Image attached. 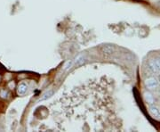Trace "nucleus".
<instances>
[{
    "mask_svg": "<svg viewBox=\"0 0 160 132\" xmlns=\"http://www.w3.org/2000/svg\"><path fill=\"white\" fill-rule=\"evenodd\" d=\"M145 86L148 90H155L158 87V81L155 77H149L145 79Z\"/></svg>",
    "mask_w": 160,
    "mask_h": 132,
    "instance_id": "nucleus-1",
    "label": "nucleus"
},
{
    "mask_svg": "<svg viewBox=\"0 0 160 132\" xmlns=\"http://www.w3.org/2000/svg\"><path fill=\"white\" fill-rule=\"evenodd\" d=\"M148 69L151 70V72H153V73L160 72V70L157 67V64L155 62V60H149L148 64Z\"/></svg>",
    "mask_w": 160,
    "mask_h": 132,
    "instance_id": "nucleus-2",
    "label": "nucleus"
},
{
    "mask_svg": "<svg viewBox=\"0 0 160 132\" xmlns=\"http://www.w3.org/2000/svg\"><path fill=\"white\" fill-rule=\"evenodd\" d=\"M27 90H28V85L26 83H20L18 85V88H17V93L18 95L20 96H22L24 95L26 92H27Z\"/></svg>",
    "mask_w": 160,
    "mask_h": 132,
    "instance_id": "nucleus-3",
    "label": "nucleus"
},
{
    "mask_svg": "<svg viewBox=\"0 0 160 132\" xmlns=\"http://www.w3.org/2000/svg\"><path fill=\"white\" fill-rule=\"evenodd\" d=\"M149 113H150V114L154 118H157V119L160 118V111L158 110L157 107H156V106H154L152 105H151L150 107H149Z\"/></svg>",
    "mask_w": 160,
    "mask_h": 132,
    "instance_id": "nucleus-4",
    "label": "nucleus"
},
{
    "mask_svg": "<svg viewBox=\"0 0 160 132\" xmlns=\"http://www.w3.org/2000/svg\"><path fill=\"white\" fill-rule=\"evenodd\" d=\"M144 99L146 102L148 104V105H153L155 103V98L154 96H152L151 93H149V92H145L144 93Z\"/></svg>",
    "mask_w": 160,
    "mask_h": 132,
    "instance_id": "nucleus-5",
    "label": "nucleus"
},
{
    "mask_svg": "<svg viewBox=\"0 0 160 132\" xmlns=\"http://www.w3.org/2000/svg\"><path fill=\"white\" fill-rule=\"evenodd\" d=\"M102 50H103L104 54H106V55H111L114 52L115 48L112 46H105V47H102Z\"/></svg>",
    "mask_w": 160,
    "mask_h": 132,
    "instance_id": "nucleus-6",
    "label": "nucleus"
},
{
    "mask_svg": "<svg viewBox=\"0 0 160 132\" xmlns=\"http://www.w3.org/2000/svg\"><path fill=\"white\" fill-rule=\"evenodd\" d=\"M53 94V92H52V90H49V91H47V92H46L44 95H43V96L39 99V101H44V100H46V99H48Z\"/></svg>",
    "mask_w": 160,
    "mask_h": 132,
    "instance_id": "nucleus-7",
    "label": "nucleus"
},
{
    "mask_svg": "<svg viewBox=\"0 0 160 132\" xmlns=\"http://www.w3.org/2000/svg\"><path fill=\"white\" fill-rule=\"evenodd\" d=\"M7 96H8V92L6 90H2L1 92H0V96L2 98H7Z\"/></svg>",
    "mask_w": 160,
    "mask_h": 132,
    "instance_id": "nucleus-8",
    "label": "nucleus"
},
{
    "mask_svg": "<svg viewBox=\"0 0 160 132\" xmlns=\"http://www.w3.org/2000/svg\"><path fill=\"white\" fill-rule=\"evenodd\" d=\"M155 62H156V64H157V67H158V68H159V70H160V59H155Z\"/></svg>",
    "mask_w": 160,
    "mask_h": 132,
    "instance_id": "nucleus-9",
    "label": "nucleus"
},
{
    "mask_svg": "<svg viewBox=\"0 0 160 132\" xmlns=\"http://www.w3.org/2000/svg\"><path fill=\"white\" fill-rule=\"evenodd\" d=\"M157 5H158V6L160 7V2H158V4H157Z\"/></svg>",
    "mask_w": 160,
    "mask_h": 132,
    "instance_id": "nucleus-10",
    "label": "nucleus"
},
{
    "mask_svg": "<svg viewBox=\"0 0 160 132\" xmlns=\"http://www.w3.org/2000/svg\"><path fill=\"white\" fill-rule=\"evenodd\" d=\"M158 79H159V82H160V75H159V78Z\"/></svg>",
    "mask_w": 160,
    "mask_h": 132,
    "instance_id": "nucleus-11",
    "label": "nucleus"
}]
</instances>
